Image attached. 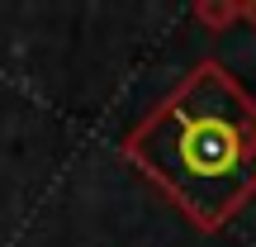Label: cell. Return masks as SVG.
I'll return each mask as SVG.
<instances>
[{
    "instance_id": "1",
    "label": "cell",
    "mask_w": 256,
    "mask_h": 247,
    "mask_svg": "<svg viewBox=\"0 0 256 247\" xmlns=\"http://www.w3.org/2000/svg\"><path fill=\"white\" fill-rule=\"evenodd\" d=\"M128 147L204 228L256 190V105L218 67H200Z\"/></svg>"
}]
</instances>
